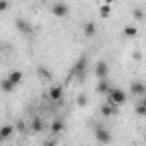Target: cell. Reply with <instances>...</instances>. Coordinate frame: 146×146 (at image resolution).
I'll use <instances>...</instances> for the list:
<instances>
[{"label": "cell", "mask_w": 146, "mask_h": 146, "mask_svg": "<svg viewBox=\"0 0 146 146\" xmlns=\"http://www.w3.org/2000/svg\"><path fill=\"white\" fill-rule=\"evenodd\" d=\"M38 74H40L43 79H46V81H48V79H52V74H50V72H48L43 65H41V67H38Z\"/></svg>", "instance_id": "7402d4cb"}, {"label": "cell", "mask_w": 146, "mask_h": 146, "mask_svg": "<svg viewBox=\"0 0 146 146\" xmlns=\"http://www.w3.org/2000/svg\"><path fill=\"white\" fill-rule=\"evenodd\" d=\"M62 131H64V122H62L60 119H55V120L52 122V132L57 134V132H62Z\"/></svg>", "instance_id": "ac0fdd59"}, {"label": "cell", "mask_w": 146, "mask_h": 146, "mask_svg": "<svg viewBox=\"0 0 146 146\" xmlns=\"http://www.w3.org/2000/svg\"><path fill=\"white\" fill-rule=\"evenodd\" d=\"M14 86H16V84H14L9 78H5V79L2 81V91H4V93H12V91H14Z\"/></svg>", "instance_id": "9a60e30c"}, {"label": "cell", "mask_w": 146, "mask_h": 146, "mask_svg": "<svg viewBox=\"0 0 146 146\" xmlns=\"http://www.w3.org/2000/svg\"><path fill=\"white\" fill-rule=\"evenodd\" d=\"M144 141H146V134H144Z\"/></svg>", "instance_id": "4316f807"}, {"label": "cell", "mask_w": 146, "mask_h": 146, "mask_svg": "<svg viewBox=\"0 0 146 146\" xmlns=\"http://www.w3.org/2000/svg\"><path fill=\"white\" fill-rule=\"evenodd\" d=\"M132 57H134L136 60H139V58H141V53H139V52H134V53H132Z\"/></svg>", "instance_id": "d4e9b609"}, {"label": "cell", "mask_w": 146, "mask_h": 146, "mask_svg": "<svg viewBox=\"0 0 146 146\" xmlns=\"http://www.w3.org/2000/svg\"><path fill=\"white\" fill-rule=\"evenodd\" d=\"M134 113L139 115V117H146V105L141 103V102H137V105L134 107Z\"/></svg>", "instance_id": "ffe728a7"}, {"label": "cell", "mask_w": 146, "mask_h": 146, "mask_svg": "<svg viewBox=\"0 0 146 146\" xmlns=\"http://www.w3.org/2000/svg\"><path fill=\"white\" fill-rule=\"evenodd\" d=\"M52 14H53L55 17H65V16L69 14V7H67L65 4H62V2L53 4V5H52Z\"/></svg>", "instance_id": "8992f818"}, {"label": "cell", "mask_w": 146, "mask_h": 146, "mask_svg": "<svg viewBox=\"0 0 146 146\" xmlns=\"http://www.w3.org/2000/svg\"><path fill=\"white\" fill-rule=\"evenodd\" d=\"M9 79L14 83V84H19L23 81V72L21 70H12L11 74H9Z\"/></svg>", "instance_id": "2e32d148"}, {"label": "cell", "mask_w": 146, "mask_h": 146, "mask_svg": "<svg viewBox=\"0 0 146 146\" xmlns=\"http://www.w3.org/2000/svg\"><path fill=\"white\" fill-rule=\"evenodd\" d=\"M14 131H16V127H14V125H11V124H5V125H2V129H0V141H5V139H9V137L14 134Z\"/></svg>", "instance_id": "9c48e42d"}, {"label": "cell", "mask_w": 146, "mask_h": 146, "mask_svg": "<svg viewBox=\"0 0 146 146\" xmlns=\"http://www.w3.org/2000/svg\"><path fill=\"white\" fill-rule=\"evenodd\" d=\"M86 62H88V60H86V57L83 55V57L78 58V62L74 64V69H72V72H74V74H76L81 81H83L84 76H86Z\"/></svg>", "instance_id": "7a4b0ae2"}, {"label": "cell", "mask_w": 146, "mask_h": 146, "mask_svg": "<svg viewBox=\"0 0 146 146\" xmlns=\"http://www.w3.org/2000/svg\"><path fill=\"white\" fill-rule=\"evenodd\" d=\"M108 95V102L112 103V105H122V103H125V93L122 91V90H119V88H110V91L107 93Z\"/></svg>", "instance_id": "6da1fadb"}, {"label": "cell", "mask_w": 146, "mask_h": 146, "mask_svg": "<svg viewBox=\"0 0 146 146\" xmlns=\"http://www.w3.org/2000/svg\"><path fill=\"white\" fill-rule=\"evenodd\" d=\"M132 17H134L137 23L144 21V11H143L141 7H134V9H132Z\"/></svg>", "instance_id": "e0dca14e"}, {"label": "cell", "mask_w": 146, "mask_h": 146, "mask_svg": "<svg viewBox=\"0 0 146 146\" xmlns=\"http://www.w3.org/2000/svg\"><path fill=\"white\" fill-rule=\"evenodd\" d=\"M9 9V2L7 0H0V12H5Z\"/></svg>", "instance_id": "603a6c76"}, {"label": "cell", "mask_w": 146, "mask_h": 146, "mask_svg": "<svg viewBox=\"0 0 146 146\" xmlns=\"http://www.w3.org/2000/svg\"><path fill=\"white\" fill-rule=\"evenodd\" d=\"M129 90H131V93L136 95V96H144V95H146V84H144L143 81H139V79H134V81L129 84Z\"/></svg>", "instance_id": "277c9868"}, {"label": "cell", "mask_w": 146, "mask_h": 146, "mask_svg": "<svg viewBox=\"0 0 146 146\" xmlns=\"http://www.w3.org/2000/svg\"><path fill=\"white\" fill-rule=\"evenodd\" d=\"M139 102H141V103H144V105H146V96H143V98H141V100H139Z\"/></svg>", "instance_id": "484cf974"}, {"label": "cell", "mask_w": 146, "mask_h": 146, "mask_svg": "<svg viewBox=\"0 0 146 146\" xmlns=\"http://www.w3.org/2000/svg\"><path fill=\"white\" fill-rule=\"evenodd\" d=\"M122 35H124L125 38H136V36L139 35V31H137V28H136V26H132V24H127V26H124V29H122Z\"/></svg>", "instance_id": "7c38bea8"}, {"label": "cell", "mask_w": 146, "mask_h": 146, "mask_svg": "<svg viewBox=\"0 0 146 146\" xmlns=\"http://www.w3.org/2000/svg\"><path fill=\"white\" fill-rule=\"evenodd\" d=\"M83 31H84V35L86 36H95L96 35V24L93 23V21H88V23H84V28H83Z\"/></svg>", "instance_id": "4fadbf2b"}, {"label": "cell", "mask_w": 146, "mask_h": 146, "mask_svg": "<svg viewBox=\"0 0 146 146\" xmlns=\"http://www.w3.org/2000/svg\"><path fill=\"white\" fill-rule=\"evenodd\" d=\"M16 28L21 31V33H24V35H31L33 33V28H31V24L28 23V21H24V19H16Z\"/></svg>", "instance_id": "52a82bcc"}, {"label": "cell", "mask_w": 146, "mask_h": 146, "mask_svg": "<svg viewBox=\"0 0 146 146\" xmlns=\"http://www.w3.org/2000/svg\"><path fill=\"white\" fill-rule=\"evenodd\" d=\"M76 103H78V107H83V108H84V107H88V96H86V95H83V93H81V95H78V96H76Z\"/></svg>", "instance_id": "44dd1931"}, {"label": "cell", "mask_w": 146, "mask_h": 146, "mask_svg": "<svg viewBox=\"0 0 146 146\" xmlns=\"http://www.w3.org/2000/svg\"><path fill=\"white\" fill-rule=\"evenodd\" d=\"M110 14H112V7H110V4H103V5L100 7V16H102L103 19H107V17H110Z\"/></svg>", "instance_id": "d6986e66"}, {"label": "cell", "mask_w": 146, "mask_h": 146, "mask_svg": "<svg viewBox=\"0 0 146 146\" xmlns=\"http://www.w3.org/2000/svg\"><path fill=\"white\" fill-rule=\"evenodd\" d=\"M48 95H50V100H53V102H58V100L62 98V95H64V91H62V86H58V84L52 86V88H50V91H48Z\"/></svg>", "instance_id": "8fae6325"}, {"label": "cell", "mask_w": 146, "mask_h": 146, "mask_svg": "<svg viewBox=\"0 0 146 146\" xmlns=\"http://www.w3.org/2000/svg\"><path fill=\"white\" fill-rule=\"evenodd\" d=\"M95 74H96V78H98V79H103V78H107V76H108V64H107L105 60L96 62Z\"/></svg>", "instance_id": "5b68a950"}, {"label": "cell", "mask_w": 146, "mask_h": 146, "mask_svg": "<svg viewBox=\"0 0 146 146\" xmlns=\"http://www.w3.org/2000/svg\"><path fill=\"white\" fill-rule=\"evenodd\" d=\"M95 139H96L98 143L107 144V143L112 141V136H110V132H108L103 125H96V127H95Z\"/></svg>", "instance_id": "3957f363"}, {"label": "cell", "mask_w": 146, "mask_h": 146, "mask_svg": "<svg viewBox=\"0 0 146 146\" xmlns=\"http://www.w3.org/2000/svg\"><path fill=\"white\" fill-rule=\"evenodd\" d=\"M100 112H102V115H103V117H107V119H110L112 115H115V113H117V105H112V103L108 102V103H105V105H102V108H100Z\"/></svg>", "instance_id": "ba28073f"}, {"label": "cell", "mask_w": 146, "mask_h": 146, "mask_svg": "<svg viewBox=\"0 0 146 146\" xmlns=\"http://www.w3.org/2000/svg\"><path fill=\"white\" fill-rule=\"evenodd\" d=\"M31 131H33V132H41V131H43V122H41L40 117H35V119L31 120Z\"/></svg>", "instance_id": "5bb4252c"}, {"label": "cell", "mask_w": 146, "mask_h": 146, "mask_svg": "<svg viewBox=\"0 0 146 146\" xmlns=\"http://www.w3.org/2000/svg\"><path fill=\"white\" fill-rule=\"evenodd\" d=\"M16 127H17V129H19V131H24V124H23V122H21V120H19V122H17V125H16Z\"/></svg>", "instance_id": "cb8c5ba5"}, {"label": "cell", "mask_w": 146, "mask_h": 146, "mask_svg": "<svg viewBox=\"0 0 146 146\" xmlns=\"http://www.w3.org/2000/svg\"><path fill=\"white\" fill-rule=\"evenodd\" d=\"M110 83L107 81V78H103V79H98V83H96V93H100V95H107L108 91H110Z\"/></svg>", "instance_id": "30bf717a"}]
</instances>
